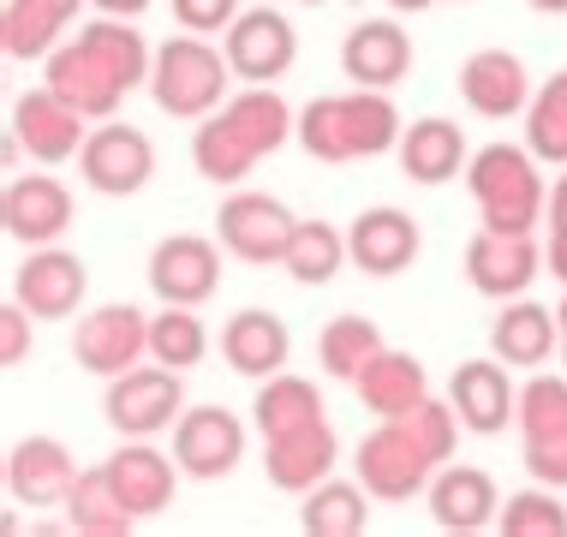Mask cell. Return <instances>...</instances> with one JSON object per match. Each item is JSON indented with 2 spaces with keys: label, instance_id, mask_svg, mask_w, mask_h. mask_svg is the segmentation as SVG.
<instances>
[{
  "label": "cell",
  "instance_id": "cell-17",
  "mask_svg": "<svg viewBox=\"0 0 567 537\" xmlns=\"http://www.w3.org/2000/svg\"><path fill=\"white\" fill-rule=\"evenodd\" d=\"M449 406L460 412V424L472 430V436H502L514 419H519V389L508 376V364L489 352V359H466L454 364L449 376Z\"/></svg>",
  "mask_w": 567,
  "mask_h": 537
},
{
  "label": "cell",
  "instance_id": "cell-41",
  "mask_svg": "<svg viewBox=\"0 0 567 537\" xmlns=\"http://www.w3.org/2000/svg\"><path fill=\"white\" fill-rule=\"evenodd\" d=\"M239 19V0H174V24L197 30V37H216Z\"/></svg>",
  "mask_w": 567,
  "mask_h": 537
},
{
  "label": "cell",
  "instance_id": "cell-25",
  "mask_svg": "<svg viewBox=\"0 0 567 537\" xmlns=\"http://www.w3.org/2000/svg\"><path fill=\"white\" fill-rule=\"evenodd\" d=\"M42 84L60 90V96H66L72 107H79L84 120H114V114H120V102L132 96V90L120 84L114 72L102 66V60L90 54L79 37H72V42H60V49H54L49 60H42Z\"/></svg>",
  "mask_w": 567,
  "mask_h": 537
},
{
  "label": "cell",
  "instance_id": "cell-49",
  "mask_svg": "<svg viewBox=\"0 0 567 537\" xmlns=\"http://www.w3.org/2000/svg\"><path fill=\"white\" fill-rule=\"evenodd\" d=\"M305 7H329V0H305Z\"/></svg>",
  "mask_w": 567,
  "mask_h": 537
},
{
  "label": "cell",
  "instance_id": "cell-9",
  "mask_svg": "<svg viewBox=\"0 0 567 537\" xmlns=\"http://www.w3.org/2000/svg\"><path fill=\"white\" fill-rule=\"evenodd\" d=\"M221 49H227V66H234L239 84H275V79H287L293 60H299V30L275 0H264V7L239 12V19L221 30Z\"/></svg>",
  "mask_w": 567,
  "mask_h": 537
},
{
  "label": "cell",
  "instance_id": "cell-16",
  "mask_svg": "<svg viewBox=\"0 0 567 537\" xmlns=\"http://www.w3.org/2000/svg\"><path fill=\"white\" fill-rule=\"evenodd\" d=\"M538 275H544V245L532 234H496V227H478V234L466 239V281H472V293L519 299Z\"/></svg>",
  "mask_w": 567,
  "mask_h": 537
},
{
  "label": "cell",
  "instance_id": "cell-5",
  "mask_svg": "<svg viewBox=\"0 0 567 537\" xmlns=\"http://www.w3.org/2000/svg\"><path fill=\"white\" fill-rule=\"evenodd\" d=\"M227 84H239L234 66H227V49H216V42L197 37V30L167 37L156 49V66H150V96H156V107L167 120L216 114L227 102Z\"/></svg>",
  "mask_w": 567,
  "mask_h": 537
},
{
  "label": "cell",
  "instance_id": "cell-36",
  "mask_svg": "<svg viewBox=\"0 0 567 537\" xmlns=\"http://www.w3.org/2000/svg\"><path fill=\"white\" fill-rule=\"evenodd\" d=\"M347 264H352V251H347V234L334 221H299L293 239H287V257H281V269L293 275L299 287H323Z\"/></svg>",
  "mask_w": 567,
  "mask_h": 537
},
{
  "label": "cell",
  "instance_id": "cell-42",
  "mask_svg": "<svg viewBox=\"0 0 567 537\" xmlns=\"http://www.w3.org/2000/svg\"><path fill=\"white\" fill-rule=\"evenodd\" d=\"M30 322H37V317H30L19 299L0 304V364H7V371L30 359Z\"/></svg>",
  "mask_w": 567,
  "mask_h": 537
},
{
  "label": "cell",
  "instance_id": "cell-45",
  "mask_svg": "<svg viewBox=\"0 0 567 537\" xmlns=\"http://www.w3.org/2000/svg\"><path fill=\"white\" fill-rule=\"evenodd\" d=\"M96 12H109V19H144L150 0H90Z\"/></svg>",
  "mask_w": 567,
  "mask_h": 537
},
{
  "label": "cell",
  "instance_id": "cell-26",
  "mask_svg": "<svg viewBox=\"0 0 567 537\" xmlns=\"http://www.w3.org/2000/svg\"><path fill=\"white\" fill-rule=\"evenodd\" d=\"M341 72L359 90H394L412 79V37L394 19H364L341 42Z\"/></svg>",
  "mask_w": 567,
  "mask_h": 537
},
{
  "label": "cell",
  "instance_id": "cell-30",
  "mask_svg": "<svg viewBox=\"0 0 567 537\" xmlns=\"http://www.w3.org/2000/svg\"><path fill=\"white\" fill-rule=\"evenodd\" d=\"M401 174L412 179V186H449V179L466 174V162H472V149H466V132L454 126V120H412V126L401 132Z\"/></svg>",
  "mask_w": 567,
  "mask_h": 537
},
{
  "label": "cell",
  "instance_id": "cell-7",
  "mask_svg": "<svg viewBox=\"0 0 567 537\" xmlns=\"http://www.w3.org/2000/svg\"><path fill=\"white\" fill-rule=\"evenodd\" d=\"M179 376L186 371H167V364H132V371L109 376L102 419H109L120 436H162V430H174L179 412H186Z\"/></svg>",
  "mask_w": 567,
  "mask_h": 537
},
{
  "label": "cell",
  "instance_id": "cell-37",
  "mask_svg": "<svg viewBox=\"0 0 567 537\" xmlns=\"http://www.w3.org/2000/svg\"><path fill=\"white\" fill-rule=\"evenodd\" d=\"M382 347H389V341H382L377 322L347 311V317H329V322H323V334H317V364H323V376L352 382Z\"/></svg>",
  "mask_w": 567,
  "mask_h": 537
},
{
  "label": "cell",
  "instance_id": "cell-4",
  "mask_svg": "<svg viewBox=\"0 0 567 537\" xmlns=\"http://www.w3.org/2000/svg\"><path fill=\"white\" fill-rule=\"evenodd\" d=\"M466 192L478 204V221L496 234H538L549 186H544V162L526 144H484L466 162Z\"/></svg>",
  "mask_w": 567,
  "mask_h": 537
},
{
  "label": "cell",
  "instance_id": "cell-10",
  "mask_svg": "<svg viewBox=\"0 0 567 537\" xmlns=\"http://www.w3.org/2000/svg\"><path fill=\"white\" fill-rule=\"evenodd\" d=\"M293 227H299V215L269 192H234V197H221V209H216V239L227 245V257L257 264V269L281 264Z\"/></svg>",
  "mask_w": 567,
  "mask_h": 537
},
{
  "label": "cell",
  "instance_id": "cell-19",
  "mask_svg": "<svg viewBox=\"0 0 567 537\" xmlns=\"http://www.w3.org/2000/svg\"><path fill=\"white\" fill-rule=\"evenodd\" d=\"M347 251H352V269H364V275H377V281H389V275H401V269L419 264L424 234H419V221H412L406 209L377 204V209H364L359 221L347 227Z\"/></svg>",
  "mask_w": 567,
  "mask_h": 537
},
{
  "label": "cell",
  "instance_id": "cell-34",
  "mask_svg": "<svg viewBox=\"0 0 567 537\" xmlns=\"http://www.w3.org/2000/svg\"><path fill=\"white\" fill-rule=\"evenodd\" d=\"M317 419H329L317 382H305L293 371H275L269 382H257L251 424H257V436H264V442L269 436H287V430H305V424H317Z\"/></svg>",
  "mask_w": 567,
  "mask_h": 537
},
{
  "label": "cell",
  "instance_id": "cell-18",
  "mask_svg": "<svg viewBox=\"0 0 567 537\" xmlns=\"http://www.w3.org/2000/svg\"><path fill=\"white\" fill-rule=\"evenodd\" d=\"M72 484H79V459L60 436H24L7 454V496L19 508H66Z\"/></svg>",
  "mask_w": 567,
  "mask_h": 537
},
{
  "label": "cell",
  "instance_id": "cell-20",
  "mask_svg": "<svg viewBox=\"0 0 567 537\" xmlns=\"http://www.w3.org/2000/svg\"><path fill=\"white\" fill-rule=\"evenodd\" d=\"M424 502H431V519L442 531H489L502 519V489L496 478H489L484 466H460V459H449V466L431 478V489H424Z\"/></svg>",
  "mask_w": 567,
  "mask_h": 537
},
{
  "label": "cell",
  "instance_id": "cell-48",
  "mask_svg": "<svg viewBox=\"0 0 567 537\" xmlns=\"http://www.w3.org/2000/svg\"><path fill=\"white\" fill-rule=\"evenodd\" d=\"M556 317H561V341H567V293H561V304H556Z\"/></svg>",
  "mask_w": 567,
  "mask_h": 537
},
{
  "label": "cell",
  "instance_id": "cell-14",
  "mask_svg": "<svg viewBox=\"0 0 567 537\" xmlns=\"http://www.w3.org/2000/svg\"><path fill=\"white\" fill-rule=\"evenodd\" d=\"M221 239L204 234H167L156 251H150V293L162 304H209L221 287Z\"/></svg>",
  "mask_w": 567,
  "mask_h": 537
},
{
  "label": "cell",
  "instance_id": "cell-33",
  "mask_svg": "<svg viewBox=\"0 0 567 537\" xmlns=\"http://www.w3.org/2000/svg\"><path fill=\"white\" fill-rule=\"evenodd\" d=\"M132 526H137V514L114 489L109 459L79 472V484H72V496H66V531H79V537H126Z\"/></svg>",
  "mask_w": 567,
  "mask_h": 537
},
{
  "label": "cell",
  "instance_id": "cell-28",
  "mask_svg": "<svg viewBox=\"0 0 567 537\" xmlns=\"http://www.w3.org/2000/svg\"><path fill=\"white\" fill-rule=\"evenodd\" d=\"M352 389H359V406L371 412V419H401V412L431 401V371H424L419 352L382 347L377 359L352 376Z\"/></svg>",
  "mask_w": 567,
  "mask_h": 537
},
{
  "label": "cell",
  "instance_id": "cell-13",
  "mask_svg": "<svg viewBox=\"0 0 567 537\" xmlns=\"http://www.w3.org/2000/svg\"><path fill=\"white\" fill-rule=\"evenodd\" d=\"M72 359L90 376H120L150 359V317L137 304H96L72 329Z\"/></svg>",
  "mask_w": 567,
  "mask_h": 537
},
{
  "label": "cell",
  "instance_id": "cell-2",
  "mask_svg": "<svg viewBox=\"0 0 567 537\" xmlns=\"http://www.w3.org/2000/svg\"><path fill=\"white\" fill-rule=\"evenodd\" d=\"M299 137V114L287 107V96L275 84H245L239 96H227L216 114L197 120L192 132V167L209 186H239L264 156Z\"/></svg>",
  "mask_w": 567,
  "mask_h": 537
},
{
  "label": "cell",
  "instance_id": "cell-40",
  "mask_svg": "<svg viewBox=\"0 0 567 537\" xmlns=\"http://www.w3.org/2000/svg\"><path fill=\"white\" fill-rule=\"evenodd\" d=\"M496 531H502V537H567V508H561V489H556V484L514 489V496L502 502Z\"/></svg>",
  "mask_w": 567,
  "mask_h": 537
},
{
  "label": "cell",
  "instance_id": "cell-29",
  "mask_svg": "<svg viewBox=\"0 0 567 537\" xmlns=\"http://www.w3.org/2000/svg\"><path fill=\"white\" fill-rule=\"evenodd\" d=\"M561 341V317L544 311L538 299H502V317L489 322V352H496L508 371H544L549 352Z\"/></svg>",
  "mask_w": 567,
  "mask_h": 537
},
{
  "label": "cell",
  "instance_id": "cell-50",
  "mask_svg": "<svg viewBox=\"0 0 567 537\" xmlns=\"http://www.w3.org/2000/svg\"><path fill=\"white\" fill-rule=\"evenodd\" d=\"M561 364H567V341H561Z\"/></svg>",
  "mask_w": 567,
  "mask_h": 537
},
{
  "label": "cell",
  "instance_id": "cell-3",
  "mask_svg": "<svg viewBox=\"0 0 567 537\" xmlns=\"http://www.w3.org/2000/svg\"><path fill=\"white\" fill-rule=\"evenodd\" d=\"M401 107L389 90H341V96H317L299 107V149L311 162L347 167V162H371L401 149Z\"/></svg>",
  "mask_w": 567,
  "mask_h": 537
},
{
  "label": "cell",
  "instance_id": "cell-24",
  "mask_svg": "<svg viewBox=\"0 0 567 537\" xmlns=\"http://www.w3.org/2000/svg\"><path fill=\"white\" fill-rule=\"evenodd\" d=\"M0 221L19 245H60L72 227V192L54 174H19L0 192Z\"/></svg>",
  "mask_w": 567,
  "mask_h": 537
},
{
  "label": "cell",
  "instance_id": "cell-12",
  "mask_svg": "<svg viewBox=\"0 0 567 537\" xmlns=\"http://www.w3.org/2000/svg\"><path fill=\"white\" fill-rule=\"evenodd\" d=\"M84 293H90L84 257L79 251H60V245H30V257L12 269V299H19L37 322L79 317Z\"/></svg>",
  "mask_w": 567,
  "mask_h": 537
},
{
  "label": "cell",
  "instance_id": "cell-44",
  "mask_svg": "<svg viewBox=\"0 0 567 537\" xmlns=\"http://www.w3.org/2000/svg\"><path fill=\"white\" fill-rule=\"evenodd\" d=\"M544 221H549V234H556V227H567V167L556 174V192H549V209H544Z\"/></svg>",
  "mask_w": 567,
  "mask_h": 537
},
{
  "label": "cell",
  "instance_id": "cell-8",
  "mask_svg": "<svg viewBox=\"0 0 567 537\" xmlns=\"http://www.w3.org/2000/svg\"><path fill=\"white\" fill-rule=\"evenodd\" d=\"M79 174L96 197H137L156 174V144H150L144 126H126V120H96L79 149Z\"/></svg>",
  "mask_w": 567,
  "mask_h": 537
},
{
  "label": "cell",
  "instance_id": "cell-11",
  "mask_svg": "<svg viewBox=\"0 0 567 537\" xmlns=\"http://www.w3.org/2000/svg\"><path fill=\"white\" fill-rule=\"evenodd\" d=\"M90 126H96V120H84L79 107L60 96V90H49V84L24 90V96L12 102V137H19V149L30 162H42V167H60V162L79 156Z\"/></svg>",
  "mask_w": 567,
  "mask_h": 537
},
{
  "label": "cell",
  "instance_id": "cell-31",
  "mask_svg": "<svg viewBox=\"0 0 567 537\" xmlns=\"http://www.w3.org/2000/svg\"><path fill=\"white\" fill-rule=\"evenodd\" d=\"M84 0H7L0 7V49L7 60H49L79 24Z\"/></svg>",
  "mask_w": 567,
  "mask_h": 537
},
{
  "label": "cell",
  "instance_id": "cell-15",
  "mask_svg": "<svg viewBox=\"0 0 567 537\" xmlns=\"http://www.w3.org/2000/svg\"><path fill=\"white\" fill-rule=\"evenodd\" d=\"M174 459L197 484H216L245 459V424L227 406H186L174 424Z\"/></svg>",
  "mask_w": 567,
  "mask_h": 537
},
{
  "label": "cell",
  "instance_id": "cell-1",
  "mask_svg": "<svg viewBox=\"0 0 567 537\" xmlns=\"http://www.w3.org/2000/svg\"><path fill=\"white\" fill-rule=\"evenodd\" d=\"M460 412L449 401H424L401 412V419H377L371 436H359V484L371 489L377 502H412L431 489V478L454 459V442H460Z\"/></svg>",
  "mask_w": 567,
  "mask_h": 537
},
{
  "label": "cell",
  "instance_id": "cell-46",
  "mask_svg": "<svg viewBox=\"0 0 567 537\" xmlns=\"http://www.w3.org/2000/svg\"><path fill=\"white\" fill-rule=\"evenodd\" d=\"M532 12H549V19H567V0H526Z\"/></svg>",
  "mask_w": 567,
  "mask_h": 537
},
{
  "label": "cell",
  "instance_id": "cell-32",
  "mask_svg": "<svg viewBox=\"0 0 567 537\" xmlns=\"http://www.w3.org/2000/svg\"><path fill=\"white\" fill-rule=\"evenodd\" d=\"M371 489L364 484H352V478H329L323 484H311L299 496V526L311 531V537H364L371 531Z\"/></svg>",
  "mask_w": 567,
  "mask_h": 537
},
{
  "label": "cell",
  "instance_id": "cell-27",
  "mask_svg": "<svg viewBox=\"0 0 567 537\" xmlns=\"http://www.w3.org/2000/svg\"><path fill=\"white\" fill-rule=\"evenodd\" d=\"M221 359L227 371L251 376V382H269L275 371H287V359H293V329H287L275 311H234L221 322Z\"/></svg>",
  "mask_w": 567,
  "mask_h": 537
},
{
  "label": "cell",
  "instance_id": "cell-35",
  "mask_svg": "<svg viewBox=\"0 0 567 537\" xmlns=\"http://www.w3.org/2000/svg\"><path fill=\"white\" fill-rule=\"evenodd\" d=\"M132 24H137V19H109V12H102V19H90V24L79 30V42H84V49L96 54L126 90L150 84V66H156V49H150L144 30H132Z\"/></svg>",
  "mask_w": 567,
  "mask_h": 537
},
{
  "label": "cell",
  "instance_id": "cell-22",
  "mask_svg": "<svg viewBox=\"0 0 567 537\" xmlns=\"http://www.w3.org/2000/svg\"><path fill=\"white\" fill-rule=\"evenodd\" d=\"M109 472H114V489L126 496V508L137 519H156L174 508V489H179V459L174 454H162L150 436H126L120 448L109 454Z\"/></svg>",
  "mask_w": 567,
  "mask_h": 537
},
{
  "label": "cell",
  "instance_id": "cell-43",
  "mask_svg": "<svg viewBox=\"0 0 567 537\" xmlns=\"http://www.w3.org/2000/svg\"><path fill=\"white\" fill-rule=\"evenodd\" d=\"M544 269L556 275L561 287H567V227H556V234L544 239Z\"/></svg>",
  "mask_w": 567,
  "mask_h": 537
},
{
  "label": "cell",
  "instance_id": "cell-21",
  "mask_svg": "<svg viewBox=\"0 0 567 537\" xmlns=\"http://www.w3.org/2000/svg\"><path fill=\"white\" fill-rule=\"evenodd\" d=\"M460 102L472 107L478 120H514L532 107V79L526 60L508 49H478L460 60Z\"/></svg>",
  "mask_w": 567,
  "mask_h": 537
},
{
  "label": "cell",
  "instance_id": "cell-23",
  "mask_svg": "<svg viewBox=\"0 0 567 537\" xmlns=\"http://www.w3.org/2000/svg\"><path fill=\"white\" fill-rule=\"evenodd\" d=\"M341 466V436H334L329 419L305 424V430H287V436H269L264 442V478L287 496H305L311 484H323L329 472Z\"/></svg>",
  "mask_w": 567,
  "mask_h": 537
},
{
  "label": "cell",
  "instance_id": "cell-47",
  "mask_svg": "<svg viewBox=\"0 0 567 537\" xmlns=\"http://www.w3.org/2000/svg\"><path fill=\"white\" fill-rule=\"evenodd\" d=\"M389 7H394V12H431L436 0H389Z\"/></svg>",
  "mask_w": 567,
  "mask_h": 537
},
{
  "label": "cell",
  "instance_id": "cell-39",
  "mask_svg": "<svg viewBox=\"0 0 567 537\" xmlns=\"http://www.w3.org/2000/svg\"><path fill=\"white\" fill-rule=\"evenodd\" d=\"M526 149L544 167H567V72L544 79L526 107Z\"/></svg>",
  "mask_w": 567,
  "mask_h": 537
},
{
  "label": "cell",
  "instance_id": "cell-38",
  "mask_svg": "<svg viewBox=\"0 0 567 537\" xmlns=\"http://www.w3.org/2000/svg\"><path fill=\"white\" fill-rule=\"evenodd\" d=\"M209 352V329L204 317H197V304H162L156 317H150V359L167 364V371H192V364H204Z\"/></svg>",
  "mask_w": 567,
  "mask_h": 537
},
{
  "label": "cell",
  "instance_id": "cell-6",
  "mask_svg": "<svg viewBox=\"0 0 567 537\" xmlns=\"http://www.w3.org/2000/svg\"><path fill=\"white\" fill-rule=\"evenodd\" d=\"M519 459L538 484L567 489V376L532 371V382L519 389Z\"/></svg>",
  "mask_w": 567,
  "mask_h": 537
}]
</instances>
